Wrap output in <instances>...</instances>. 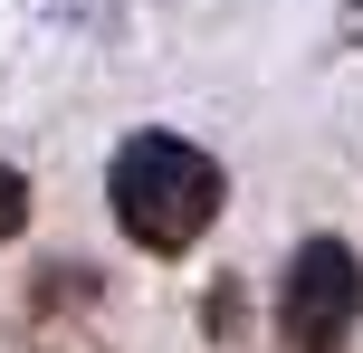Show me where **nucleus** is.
I'll list each match as a JSON object with an SVG mask.
<instances>
[{"instance_id":"obj_2","label":"nucleus","mask_w":363,"mask_h":353,"mask_svg":"<svg viewBox=\"0 0 363 353\" xmlns=\"http://www.w3.org/2000/svg\"><path fill=\"white\" fill-rule=\"evenodd\" d=\"M354 325H363V258L335 229L296 239L287 277H277V344L287 353H345Z\"/></svg>"},{"instance_id":"obj_5","label":"nucleus","mask_w":363,"mask_h":353,"mask_svg":"<svg viewBox=\"0 0 363 353\" xmlns=\"http://www.w3.org/2000/svg\"><path fill=\"white\" fill-rule=\"evenodd\" d=\"M345 38H363V0H345Z\"/></svg>"},{"instance_id":"obj_3","label":"nucleus","mask_w":363,"mask_h":353,"mask_svg":"<svg viewBox=\"0 0 363 353\" xmlns=\"http://www.w3.org/2000/svg\"><path fill=\"white\" fill-rule=\"evenodd\" d=\"M29 229V182H19V163H0V248Z\"/></svg>"},{"instance_id":"obj_1","label":"nucleus","mask_w":363,"mask_h":353,"mask_svg":"<svg viewBox=\"0 0 363 353\" xmlns=\"http://www.w3.org/2000/svg\"><path fill=\"white\" fill-rule=\"evenodd\" d=\"M106 201H115V229H125L144 258H182V248L220 220L230 172L201 144H182V134H125L115 163H106Z\"/></svg>"},{"instance_id":"obj_4","label":"nucleus","mask_w":363,"mask_h":353,"mask_svg":"<svg viewBox=\"0 0 363 353\" xmlns=\"http://www.w3.org/2000/svg\"><path fill=\"white\" fill-rule=\"evenodd\" d=\"M211 335H239V287H211Z\"/></svg>"}]
</instances>
